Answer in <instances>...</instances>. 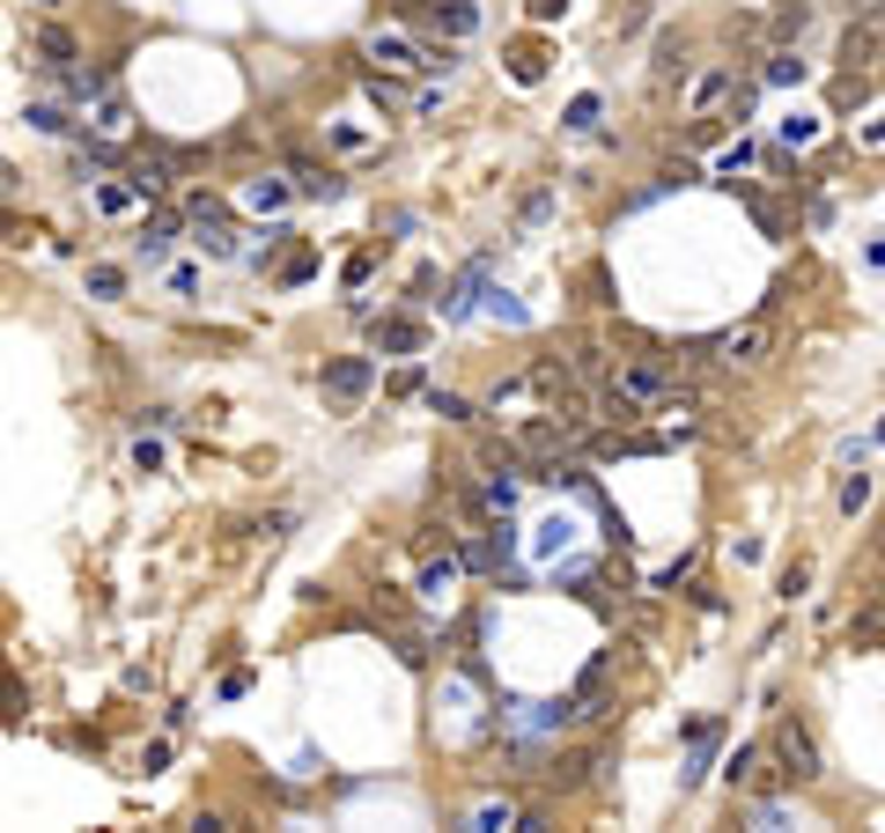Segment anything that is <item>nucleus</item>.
<instances>
[{"label": "nucleus", "instance_id": "1a4fd4ad", "mask_svg": "<svg viewBox=\"0 0 885 833\" xmlns=\"http://www.w3.org/2000/svg\"><path fill=\"white\" fill-rule=\"evenodd\" d=\"M480 295H488V259H472L466 273H458V281H450V295H442V318L458 325L472 310V303H480Z\"/></svg>", "mask_w": 885, "mask_h": 833}, {"label": "nucleus", "instance_id": "2f4dec72", "mask_svg": "<svg viewBox=\"0 0 885 833\" xmlns=\"http://www.w3.org/2000/svg\"><path fill=\"white\" fill-rule=\"evenodd\" d=\"M811 590V561H789L783 576H775V598H805Z\"/></svg>", "mask_w": 885, "mask_h": 833}, {"label": "nucleus", "instance_id": "7c9ffc66", "mask_svg": "<svg viewBox=\"0 0 885 833\" xmlns=\"http://www.w3.org/2000/svg\"><path fill=\"white\" fill-rule=\"evenodd\" d=\"M561 125H568V133H590V125H598V97L583 89V97H576V103L561 111Z\"/></svg>", "mask_w": 885, "mask_h": 833}, {"label": "nucleus", "instance_id": "f8f14e48", "mask_svg": "<svg viewBox=\"0 0 885 833\" xmlns=\"http://www.w3.org/2000/svg\"><path fill=\"white\" fill-rule=\"evenodd\" d=\"M767 760H775L767 745H738L731 760H723V775H731V789H761L767 782Z\"/></svg>", "mask_w": 885, "mask_h": 833}, {"label": "nucleus", "instance_id": "49530a36", "mask_svg": "<svg viewBox=\"0 0 885 833\" xmlns=\"http://www.w3.org/2000/svg\"><path fill=\"white\" fill-rule=\"evenodd\" d=\"M37 8H59V0H37Z\"/></svg>", "mask_w": 885, "mask_h": 833}, {"label": "nucleus", "instance_id": "bb28decb", "mask_svg": "<svg viewBox=\"0 0 885 833\" xmlns=\"http://www.w3.org/2000/svg\"><path fill=\"white\" fill-rule=\"evenodd\" d=\"M420 398H428V414H436V420H472V398L466 392H420Z\"/></svg>", "mask_w": 885, "mask_h": 833}, {"label": "nucleus", "instance_id": "5701e85b", "mask_svg": "<svg viewBox=\"0 0 885 833\" xmlns=\"http://www.w3.org/2000/svg\"><path fill=\"white\" fill-rule=\"evenodd\" d=\"M510 74H516V81H539V74H546V45H539V37H516V45H510Z\"/></svg>", "mask_w": 885, "mask_h": 833}, {"label": "nucleus", "instance_id": "4c0bfd02", "mask_svg": "<svg viewBox=\"0 0 885 833\" xmlns=\"http://www.w3.org/2000/svg\"><path fill=\"white\" fill-rule=\"evenodd\" d=\"M849 103H863V74L841 67V81H834V111H849Z\"/></svg>", "mask_w": 885, "mask_h": 833}, {"label": "nucleus", "instance_id": "ea45409f", "mask_svg": "<svg viewBox=\"0 0 885 833\" xmlns=\"http://www.w3.org/2000/svg\"><path fill=\"white\" fill-rule=\"evenodd\" d=\"M369 273H376V251H354V259H347V273H340V281H347V288H362Z\"/></svg>", "mask_w": 885, "mask_h": 833}, {"label": "nucleus", "instance_id": "aec40b11", "mask_svg": "<svg viewBox=\"0 0 885 833\" xmlns=\"http://www.w3.org/2000/svg\"><path fill=\"white\" fill-rule=\"evenodd\" d=\"M871 52H878V30H871V23H849V37H841V67L863 74V67H871Z\"/></svg>", "mask_w": 885, "mask_h": 833}, {"label": "nucleus", "instance_id": "20e7f679", "mask_svg": "<svg viewBox=\"0 0 885 833\" xmlns=\"http://www.w3.org/2000/svg\"><path fill=\"white\" fill-rule=\"evenodd\" d=\"M369 384H376V362H369V354H340V362H325V398H332V406H362Z\"/></svg>", "mask_w": 885, "mask_h": 833}, {"label": "nucleus", "instance_id": "423d86ee", "mask_svg": "<svg viewBox=\"0 0 885 833\" xmlns=\"http://www.w3.org/2000/svg\"><path fill=\"white\" fill-rule=\"evenodd\" d=\"M171 244H177V215H171V207H148L141 237H133V259H141V266H163Z\"/></svg>", "mask_w": 885, "mask_h": 833}, {"label": "nucleus", "instance_id": "9d476101", "mask_svg": "<svg viewBox=\"0 0 885 833\" xmlns=\"http://www.w3.org/2000/svg\"><path fill=\"white\" fill-rule=\"evenodd\" d=\"M458 568H466V553H428V561H420V598L442 605V598L458 590Z\"/></svg>", "mask_w": 885, "mask_h": 833}, {"label": "nucleus", "instance_id": "b1692460", "mask_svg": "<svg viewBox=\"0 0 885 833\" xmlns=\"http://www.w3.org/2000/svg\"><path fill=\"white\" fill-rule=\"evenodd\" d=\"M89 295H97V303H119V295H125V266L97 259V266H89Z\"/></svg>", "mask_w": 885, "mask_h": 833}, {"label": "nucleus", "instance_id": "f03ea898", "mask_svg": "<svg viewBox=\"0 0 885 833\" xmlns=\"http://www.w3.org/2000/svg\"><path fill=\"white\" fill-rule=\"evenodd\" d=\"M369 59L406 67V74H450V45H420L406 30H369Z\"/></svg>", "mask_w": 885, "mask_h": 833}, {"label": "nucleus", "instance_id": "f257e3e1", "mask_svg": "<svg viewBox=\"0 0 885 833\" xmlns=\"http://www.w3.org/2000/svg\"><path fill=\"white\" fill-rule=\"evenodd\" d=\"M767 753H775V782H789V789H811L819 775H827V767H819V737H811L797 715H783V723H775Z\"/></svg>", "mask_w": 885, "mask_h": 833}, {"label": "nucleus", "instance_id": "37998d69", "mask_svg": "<svg viewBox=\"0 0 885 833\" xmlns=\"http://www.w3.org/2000/svg\"><path fill=\"white\" fill-rule=\"evenodd\" d=\"M141 767H148V775H163V767H171V737H155V745L141 753Z\"/></svg>", "mask_w": 885, "mask_h": 833}, {"label": "nucleus", "instance_id": "2eb2a0df", "mask_svg": "<svg viewBox=\"0 0 885 833\" xmlns=\"http://www.w3.org/2000/svg\"><path fill=\"white\" fill-rule=\"evenodd\" d=\"M295 193H303V199H340V193H347V177H340V171H325V163H295Z\"/></svg>", "mask_w": 885, "mask_h": 833}, {"label": "nucleus", "instance_id": "58836bf2", "mask_svg": "<svg viewBox=\"0 0 885 833\" xmlns=\"http://www.w3.org/2000/svg\"><path fill=\"white\" fill-rule=\"evenodd\" d=\"M687 576H693V553H679V561H671V568H657V583H649V590H679V583H687Z\"/></svg>", "mask_w": 885, "mask_h": 833}, {"label": "nucleus", "instance_id": "a19ab883", "mask_svg": "<svg viewBox=\"0 0 885 833\" xmlns=\"http://www.w3.org/2000/svg\"><path fill=\"white\" fill-rule=\"evenodd\" d=\"M546 215H554V193H532V199H524V229H539Z\"/></svg>", "mask_w": 885, "mask_h": 833}, {"label": "nucleus", "instance_id": "9b49d317", "mask_svg": "<svg viewBox=\"0 0 885 833\" xmlns=\"http://www.w3.org/2000/svg\"><path fill=\"white\" fill-rule=\"evenodd\" d=\"M731 97H738V74H731V67H715V74H701V81L687 89V111H693V119H709L715 103H731Z\"/></svg>", "mask_w": 885, "mask_h": 833}, {"label": "nucleus", "instance_id": "a211bd4d", "mask_svg": "<svg viewBox=\"0 0 885 833\" xmlns=\"http://www.w3.org/2000/svg\"><path fill=\"white\" fill-rule=\"evenodd\" d=\"M761 81H767V89H797V81H805V59H797V45H775V52H767Z\"/></svg>", "mask_w": 885, "mask_h": 833}, {"label": "nucleus", "instance_id": "39448f33", "mask_svg": "<svg viewBox=\"0 0 885 833\" xmlns=\"http://www.w3.org/2000/svg\"><path fill=\"white\" fill-rule=\"evenodd\" d=\"M369 340H376V354H398V362H406V354H420V347H428V325L406 318V310H392V318L369 325Z\"/></svg>", "mask_w": 885, "mask_h": 833}, {"label": "nucleus", "instance_id": "4be33fe9", "mask_svg": "<svg viewBox=\"0 0 885 833\" xmlns=\"http://www.w3.org/2000/svg\"><path fill=\"white\" fill-rule=\"evenodd\" d=\"M738 199H745V207H753V221H761V237H789V221H783V207H775V199H767V193H753V185H738Z\"/></svg>", "mask_w": 885, "mask_h": 833}, {"label": "nucleus", "instance_id": "6e6552de", "mask_svg": "<svg viewBox=\"0 0 885 833\" xmlns=\"http://www.w3.org/2000/svg\"><path fill=\"white\" fill-rule=\"evenodd\" d=\"M761 347H767V325L753 318V325H738V332L715 340V362H723V369H753V362H761Z\"/></svg>", "mask_w": 885, "mask_h": 833}, {"label": "nucleus", "instance_id": "79ce46f5", "mask_svg": "<svg viewBox=\"0 0 885 833\" xmlns=\"http://www.w3.org/2000/svg\"><path fill=\"white\" fill-rule=\"evenodd\" d=\"M524 15H532V23H554V15H568V0H524Z\"/></svg>", "mask_w": 885, "mask_h": 833}, {"label": "nucleus", "instance_id": "72a5a7b5", "mask_svg": "<svg viewBox=\"0 0 885 833\" xmlns=\"http://www.w3.org/2000/svg\"><path fill=\"white\" fill-rule=\"evenodd\" d=\"M811 141H819V119H805V111L783 119V147H811Z\"/></svg>", "mask_w": 885, "mask_h": 833}, {"label": "nucleus", "instance_id": "f704fd0d", "mask_svg": "<svg viewBox=\"0 0 885 833\" xmlns=\"http://www.w3.org/2000/svg\"><path fill=\"white\" fill-rule=\"evenodd\" d=\"M318 273V251H295L288 266H281V288H295V281H310Z\"/></svg>", "mask_w": 885, "mask_h": 833}, {"label": "nucleus", "instance_id": "4468645a", "mask_svg": "<svg viewBox=\"0 0 885 833\" xmlns=\"http://www.w3.org/2000/svg\"><path fill=\"white\" fill-rule=\"evenodd\" d=\"M288 199H295L288 177H251V185H244V207H251V215H281Z\"/></svg>", "mask_w": 885, "mask_h": 833}, {"label": "nucleus", "instance_id": "c85d7f7f", "mask_svg": "<svg viewBox=\"0 0 885 833\" xmlns=\"http://www.w3.org/2000/svg\"><path fill=\"white\" fill-rule=\"evenodd\" d=\"M568 539H576V524H568V516H546L532 546H539V553H568Z\"/></svg>", "mask_w": 885, "mask_h": 833}, {"label": "nucleus", "instance_id": "6ab92c4d", "mask_svg": "<svg viewBox=\"0 0 885 833\" xmlns=\"http://www.w3.org/2000/svg\"><path fill=\"white\" fill-rule=\"evenodd\" d=\"M428 23H436L442 37H472V30H480V8H472V0H450V8H428Z\"/></svg>", "mask_w": 885, "mask_h": 833}, {"label": "nucleus", "instance_id": "ddd939ff", "mask_svg": "<svg viewBox=\"0 0 885 833\" xmlns=\"http://www.w3.org/2000/svg\"><path fill=\"white\" fill-rule=\"evenodd\" d=\"M510 826H524V811H516L510 797H488V804L466 811V833H510Z\"/></svg>", "mask_w": 885, "mask_h": 833}, {"label": "nucleus", "instance_id": "cd10ccee", "mask_svg": "<svg viewBox=\"0 0 885 833\" xmlns=\"http://www.w3.org/2000/svg\"><path fill=\"white\" fill-rule=\"evenodd\" d=\"M841 516H856V509H871V472H849V480H841Z\"/></svg>", "mask_w": 885, "mask_h": 833}, {"label": "nucleus", "instance_id": "0eeeda50", "mask_svg": "<svg viewBox=\"0 0 885 833\" xmlns=\"http://www.w3.org/2000/svg\"><path fill=\"white\" fill-rule=\"evenodd\" d=\"M30 52H37V67H45V74H67L81 45H74L67 23H37V30H30Z\"/></svg>", "mask_w": 885, "mask_h": 833}, {"label": "nucleus", "instance_id": "c756f323", "mask_svg": "<svg viewBox=\"0 0 885 833\" xmlns=\"http://www.w3.org/2000/svg\"><path fill=\"white\" fill-rule=\"evenodd\" d=\"M849 642H871V649H885V613H871V605H863V613L849 620Z\"/></svg>", "mask_w": 885, "mask_h": 833}, {"label": "nucleus", "instance_id": "c03bdc74", "mask_svg": "<svg viewBox=\"0 0 885 833\" xmlns=\"http://www.w3.org/2000/svg\"><path fill=\"white\" fill-rule=\"evenodd\" d=\"M856 147H885V111H878V119H863V125H856Z\"/></svg>", "mask_w": 885, "mask_h": 833}, {"label": "nucleus", "instance_id": "c9c22d12", "mask_svg": "<svg viewBox=\"0 0 885 833\" xmlns=\"http://www.w3.org/2000/svg\"><path fill=\"white\" fill-rule=\"evenodd\" d=\"M745 163H753V141L723 147V163H715V177H731V185H738V171H745Z\"/></svg>", "mask_w": 885, "mask_h": 833}, {"label": "nucleus", "instance_id": "a18cd8bd", "mask_svg": "<svg viewBox=\"0 0 885 833\" xmlns=\"http://www.w3.org/2000/svg\"><path fill=\"white\" fill-rule=\"evenodd\" d=\"M871 436H878V442H885V420H878V428H871Z\"/></svg>", "mask_w": 885, "mask_h": 833}, {"label": "nucleus", "instance_id": "7ed1b4c3", "mask_svg": "<svg viewBox=\"0 0 885 833\" xmlns=\"http://www.w3.org/2000/svg\"><path fill=\"white\" fill-rule=\"evenodd\" d=\"M119 171H125V185H133V193H141V199H163V193H171V185H177V177H171V147H163V141L133 147V155H125Z\"/></svg>", "mask_w": 885, "mask_h": 833}, {"label": "nucleus", "instance_id": "f3484780", "mask_svg": "<svg viewBox=\"0 0 885 833\" xmlns=\"http://www.w3.org/2000/svg\"><path fill=\"white\" fill-rule=\"evenodd\" d=\"M59 89H67L74 103H89V97H111V67H67V74H59Z\"/></svg>", "mask_w": 885, "mask_h": 833}, {"label": "nucleus", "instance_id": "dca6fc26", "mask_svg": "<svg viewBox=\"0 0 885 833\" xmlns=\"http://www.w3.org/2000/svg\"><path fill=\"white\" fill-rule=\"evenodd\" d=\"M23 119L37 125V133H52V141H74V119H67V103H52V97H30V103H23Z\"/></svg>", "mask_w": 885, "mask_h": 833}, {"label": "nucleus", "instance_id": "473e14b6", "mask_svg": "<svg viewBox=\"0 0 885 833\" xmlns=\"http://www.w3.org/2000/svg\"><path fill=\"white\" fill-rule=\"evenodd\" d=\"M745 826H761V833H775V826H789V811L775 804V797H761V804L745 811Z\"/></svg>", "mask_w": 885, "mask_h": 833}, {"label": "nucleus", "instance_id": "393cba45", "mask_svg": "<svg viewBox=\"0 0 885 833\" xmlns=\"http://www.w3.org/2000/svg\"><path fill=\"white\" fill-rule=\"evenodd\" d=\"M133 207H141V193H133L125 177H119V185H97V215H111V221H119V215H133Z\"/></svg>", "mask_w": 885, "mask_h": 833}, {"label": "nucleus", "instance_id": "e433bc0d", "mask_svg": "<svg viewBox=\"0 0 885 833\" xmlns=\"http://www.w3.org/2000/svg\"><path fill=\"white\" fill-rule=\"evenodd\" d=\"M133 472H163V442H155V436L133 442Z\"/></svg>", "mask_w": 885, "mask_h": 833}, {"label": "nucleus", "instance_id": "a878e982", "mask_svg": "<svg viewBox=\"0 0 885 833\" xmlns=\"http://www.w3.org/2000/svg\"><path fill=\"white\" fill-rule=\"evenodd\" d=\"M671 74H687V37L664 30V37H657V81H671Z\"/></svg>", "mask_w": 885, "mask_h": 833}, {"label": "nucleus", "instance_id": "412c9836", "mask_svg": "<svg viewBox=\"0 0 885 833\" xmlns=\"http://www.w3.org/2000/svg\"><path fill=\"white\" fill-rule=\"evenodd\" d=\"M805 30H811V0H783L775 8V45H797Z\"/></svg>", "mask_w": 885, "mask_h": 833}]
</instances>
